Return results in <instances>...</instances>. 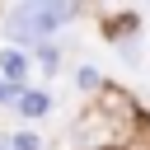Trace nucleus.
I'll return each instance as SVG.
<instances>
[{
  "label": "nucleus",
  "instance_id": "1",
  "mask_svg": "<svg viewBox=\"0 0 150 150\" xmlns=\"http://www.w3.org/2000/svg\"><path fill=\"white\" fill-rule=\"evenodd\" d=\"M66 19H75V5H19V9H9V38L42 47L47 33H56Z\"/></svg>",
  "mask_w": 150,
  "mask_h": 150
},
{
  "label": "nucleus",
  "instance_id": "2",
  "mask_svg": "<svg viewBox=\"0 0 150 150\" xmlns=\"http://www.w3.org/2000/svg\"><path fill=\"white\" fill-rule=\"evenodd\" d=\"M0 70H5L9 80H23V75H28V61H23V52H0Z\"/></svg>",
  "mask_w": 150,
  "mask_h": 150
},
{
  "label": "nucleus",
  "instance_id": "3",
  "mask_svg": "<svg viewBox=\"0 0 150 150\" xmlns=\"http://www.w3.org/2000/svg\"><path fill=\"white\" fill-rule=\"evenodd\" d=\"M47 108H52L47 94H19V112H23V117H42Z\"/></svg>",
  "mask_w": 150,
  "mask_h": 150
},
{
  "label": "nucleus",
  "instance_id": "4",
  "mask_svg": "<svg viewBox=\"0 0 150 150\" xmlns=\"http://www.w3.org/2000/svg\"><path fill=\"white\" fill-rule=\"evenodd\" d=\"M38 145H42V141H38L33 131H19V136H14V150H38Z\"/></svg>",
  "mask_w": 150,
  "mask_h": 150
}]
</instances>
